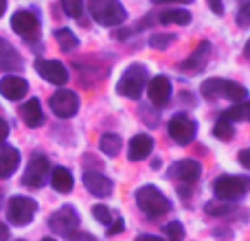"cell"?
I'll return each instance as SVG.
<instances>
[{"instance_id": "cell-1", "label": "cell", "mask_w": 250, "mask_h": 241, "mask_svg": "<svg viewBox=\"0 0 250 241\" xmlns=\"http://www.w3.org/2000/svg\"><path fill=\"white\" fill-rule=\"evenodd\" d=\"M207 99H229L233 103H239L248 97V90L242 86V83H235V81H229V79H220V77H211L202 83L200 88Z\"/></svg>"}, {"instance_id": "cell-2", "label": "cell", "mask_w": 250, "mask_h": 241, "mask_svg": "<svg viewBox=\"0 0 250 241\" xmlns=\"http://www.w3.org/2000/svg\"><path fill=\"white\" fill-rule=\"evenodd\" d=\"M136 204L147 217L156 220V217L165 215L171 211V202L163 195V191L156 189L154 184H145L136 191Z\"/></svg>"}, {"instance_id": "cell-3", "label": "cell", "mask_w": 250, "mask_h": 241, "mask_svg": "<svg viewBox=\"0 0 250 241\" xmlns=\"http://www.w3.org/2000/svg\"><path fill=\"white\" fill-rule=\"evenodd\" d=\"M88 7L101 26H121L127 20V11L119 0H88Z\"/></svg>"}, {"instance_id": "cell-4", "label": "cell", "mask_w": 250, "mask_h": 241, "mask_svg": "<svg viewBox=\"0 0 250 241\" xmlns=\"http://www.w3.org/2000/svg\"><path fill=\"white\" fill-rule=\"evenodd\" d=\"M147 77H149V70L143 64L127 66L117 83V92L121 97H127V99H138L147 86Z\"/></svg>"}, {"instance_id": "cell-5", "label": "cell", "mask_w": 250, "mask_h": 241, "mask_svg": "<svg viewBox=\"0 0 250 241\" xmlns=\"http://www.w3.org/2000/svg\"><path fill=\"white\" fill-rule=\"evenodd\" d=\"M248 191H250V178H246V176H222V178H217L215 184H213L215 198L226 200V202H233V200L242 198Z\"/></svg>"}, {"instance_id": "cell-6", "label": "cell", "mask_w": 250, "mask_h": 241, "mask_svg": "<svg viewBox=\"0 0 250 241\" xmlns=\"http://www.w3.org/2000/svg\"><path fill=\"white\" fill-rule=\"evenodd\" d=\"M35 211H38V202L26 195H13L7 204V217L13 226H26L33 221Z\"/></svg>"}, {"instance_id": "cell-7", "label": "cell", "mask_w": 250, "mask_h": 241, "mask_svg": "<svg viewBox=\"0 0 250 241\" xmlns=\"http://www.w3.org/2000/svg\"><path fill=\"white\" fill-rule=\"evenodd\" d=\"M167 132L178 145H189V142H193L195 134H198V125H195V120L191 117H187V114L180 112V114L169 119Z\"/></svg>"}, {"instance_id": "cell-8", "label": "cell", "mask_w": 250, "mask_h": 241, "mask_svg": "<svg viewBox=\"0 0 250 241\" xmlns=\"http://www.w3.org/2000/svg\"><path fill=\"white\" fill-rule=\"evenodd\" d=\"M48 226H51L53 233L62 235V237H70L79 226V215L73 206H62L60 211H55L48 217Z\"/></svg>"}, {"instance_id": "cell-9", "label": "cell", "mask_w": 250, "mask_h": 241, "mask_svg": "<svg viewBox=\"0 0 250 241\" xmlns=\"http://www.w3.org/2000/svg\"><path fill=\"white\" fill-rule=\"evenodd\" d=\"M48 176H51V162H48L46 156L38 154L31 158L22 182H24L26 186H31V189H40V186H44V182L48 180Z\"/></svg>"}, {"instance_id": "cell-10", "label": "cell", "mask_w": 250, "mask_h": 241, "mask_svg": "<svg viewBox=\"0 0 250 241\" xmlns=\"http://www.w3.org/2000/svg\"><path fill=\"white\" fill-rule=\"evenodd\" d=\"M35 70L44 81L53 83V86H64L68 81V70L57 60H42L40 57V60H35Z\"/></svg>"}, {"instance_id": "cell-11", "label": "cell", "mask_w": 250, "mask_h": 241, "mask_svg": "<svg viewBox=\"0 0 250 241\" xmlns=\"http://www.w3.org/2000/svg\"><path fill=\"white\" fill-rule=\"evenodd\" d=\"M51 110L55 117L60 119H70L77 114L79 110V97L75 95L73 90H57L55 95L51 97Z\"/></svg>"}, {"instance_id": "cell-12", "label": "cell", "mask_w": 250, "mask_h": 241, "mask_svg": "<svg viewBox=\"0 0 250 241\" xmlns=\"http://www.w3.org/2000/svg\"><path fill=\"white\" fill-rule=\"evenodd\" d=\"M200 173H202L200 162H198V160H191V158L178 160V162H173L171 167L167 169V176L169 178L182 180L185 184H193V182H198L200 180Z\"/></svg>"}, {"instance_id": "cell-13", "label": "cell", "mask_w": 250, "mask_h": 241, "mask_svg": "<svg viewBox=\"0 0 250 241\" xmlns=\"http://www.w3.org/2000/svg\"><path fill=\"white\" fill-rule=\"evenodd\" d=\"M147 95L154 108H165L171 99V81L165 75H156L149 83H147Z\"/></svg>"}, {"instance_id": "cell-14", "label": "cell", "mask_w": 250, "mask_h": 241, "mask_svg": "<svg viewBox=\"0 0 250 241\" xmlns=\"http://www.w3.org/2000/svg\"><path fill=\"white\" fill-rule=\"evenodd\" d=\"M83 186H86L95 198H110V195H112V189H114L112 180L105 178L104 173H99V171L83 173Z\"/></svg>"}, {"instance_id": "cell-15", "label": "cell", "mask_w": 250, "mask_h": 241, "mask_svg": "<svg viewBox=\"0 0 250 241\" xmlns=\"http://www.w3.org/2000/svg\"><path fill=\"white\" fill-rule=\"evenodd\" d=\"M208 60H211V44L200 42L198 46H195V51L180 64V68L185 70V73H189V75H195L208 64Z\"/></svg>"}, {"instance_id": "cell-16", "label": "cell", "mask_w": 250, "mask_h": 241, "mask_svg": "<svg viewBox=\"0 0 250 241\" xmlns=\"http://www.w3.org/2000/svg\"><path fill=\"white\" fill-rule=\"evenodd\" d=\"M11 29L16 31L18 35H24V38H31V35L38 33L40 29V20L33 11H16L11 18Z\"/></svg>"}, {"instance_id": "cell-17", "label": "cell", "mask_w": 250, "mask_h": 241, "mask_svg": "<svg viewBox=\"0 0 250 241\" xmlns=\"http://www.w3.org/2000/svg\"><path fill=\"white\" fill-rule=\"evenodd\" d=\"M29 92V83L18 75H7L0 79V95L9 101H20Z\"/></svg>"}, {"instance_id": "cell-18", "label": "cell", "mask_w": 250, "mask_h": 241, "mask_svg": "<svg viewBox=\"0 0 250 241\" xmlns=\"http://www.w3.org/2000/svg\"><path fill=\"white\" fill-rule=\"evenodd\" d=\"M151 151H154V138H151L149 134H136V136L129 141L127 158L132 160V162H141Z\"/></svg>"}, {"instance_id": "cell-19", "label": "cell", "mask_w": 250, "mask_h": 241, "mask_svg": "<svg viewBox=\"0 0 250 241\" xmlns=\"http://www.w3.org/2000/svg\"><path fill=\"white\" fill-rule=\"evenodd\" d=\"M20 164V151L11 145L0 142V180L9 178Z\"/></svg>"}, {"instance_id": "cell-20", "label": "cell", "mask_w": 250, "mask_h": 241, "mask_svg": "<svg viewBox=\"0 0 250 241\" xmlns=\"http://www.w3.org/2000/svg\"><path fill=\"white\" fill-rule=\"evenodd\" d=\"M22 68V57L18 55V51L7 42V40L0 38V70H20Z\"/></svg>"}, {"instance_id": "cell-21", "label": "cell", "mask_w": 250, "mask_h": 241, "mask_svg": "<svg viewBox=\"0 0 250 241\" xmlns=\"http://www.w3.org/2000/svg\"><path fill=\"white\" fill-rule=\"evenodd\" d=\"M20 117L29 127H40L44 123V112L40 108V99H29L24 105L20 108Z\"/></svg>"}, {"instance_id": "cell-22", "label": "cell", "mask_w": 250, "mask_h": 241, "mask_svg": "<svg viewBox=\"0 0 250 241\" xmlns=\"http://www.w3.org/2000/svg\"><path fill=\"white\" fill-rule=\"evenodd\" d=\"M51 184L57 193H70V191H73V184H75L73 173H70L66 167H55L51 171Z\"/></svg>"}, {"instance_id": "cell-23", "label": "cell", "mask_w": 250, "mask_h": 241, "mask_svg": "<svg viewBox=\"0 0 250 241\" xmlns=\"http://www.w3.org/2000/svg\"><path fill=\"white\" fill-rule=\"evenodd\" d=\"M191 20H193L191 11H187V9H182V7L165 9V11L160 13V22H163V24H180V26H187V24H191Z\"/></svg>"}, {"instance_id": "cell-24", "label": "cell", "mask_w": 250, "mask_h": 241, "mask_svg": "<svg viewBox=\"0 0 250 241\" xmlns=\"http://www.w3.org/2000/svg\"><path fill=\"white\" fill-rule=\"evenodd\" d=\"M222 117L229 119L230 123H239V120H250V101H244V103H235L233 108L224 110Z\"/></svg>"}, {"instance_id": "cell-25", "label": "cell", "mask_w": 250, "mask_h": 241, "mask_svg": "<svg viewBox=\"0 0 250 241\" xmlns=\"http://www.w3.org/2000/svg\"><path fill=\"white\" fill-rule=\"evenodd\" d=\"M121 142L123 141H121L119 134H110V132L99 138V147L105 156H117L119 151H121Z\"/></svg>"}, {"instance_id": "cell-26", "label": "cell", "mask_w": 250, "mask_h": 241, "mask_svg": "<svg viewBox=\"0 0 250 241\" xmlns=\"http://www.w3.org/2000/svg\"><path fill=\"white\" fill-rule=\"evenodd\" d=\"M55 40H57V46H60L64 53H68V51H73V48H77V44H79L77 35H75L70 29H57V31H55Z\"/></svg>"}, {"instance_id": "cell-27", "label": "cell", "mask_w": 250, "mask_h": 241, "mask_svg": "<svg viewBox=\"0 0 250 241\" xmlns=\"http://www.w3.org/2000/svg\"><path fill=\"white\" fill-rule=\"evenodd\" d=\"M213 136H217L220 141H230V138L235 136V123H230L229 119L220 117L215 123V127H213Z\"/></svg>"}, {"instance_id": "cell-28", "label": "cell", "mask_w": 250, "mask_h": 241, "mask_svg": "<svg viewBox=\"0 0 250 241\" xmlns=\"http://www.w3.org/2000/svg\"><path fill=\"white\" fill-rule=\"evenodd\" d=\"M204 211L208 213V215L213 217H224L229 215V213H233V206L230 204H226V200H213V202H208L207 206H204Z\"/></svg>"}, {"instance_id": "cell-29", "label": "cell", "mask_w": 250, "mask_h": 241, "mask_svg": "<svg viewBox=\"0 0 250 241\" xmlns=\"http://www.w3.org/2000/svg\"><path fill=\"white\" fill-rule=\"evenodd\" d=\"M92 217H95L99 224H104V226H110L114 221V213L110 211L108 206H104V204H97V206H92Z\"/></svg>"}, {"instance_id": "cell-30", "label": "cell", "mask_w": 250, "mask_h": 241, "mask_svg": "<svg viewBox=\"0 0 250 241\" xmlns=\"http://www.w3.org/2000/svg\"><path fill=\"white\" fill-rule=\"evenodd\" d=\"M62 9L66 11V16L70 18H82L83 13V0H60Z\"/></svg>"}, {"instance_id": "cell-31", "label": "cell", "mask_w": 250, "mask_h": 241, "mask_svg": "<svg viewBox=\"0 0 250 241\" xmlns=\"http://www.w3.org/2000/svg\"><path fill=\"white\" fill-rule=\"evenodd\" d=\"M165 237L167 241H182L185 239V228H182L180 221H169L165 226Z\"/></svg>"}, {"instance_id": "cell-32", "label": "cell", "mask_w": 250, "mask_h": 241, "mask_svg": "<svg viewBox=\"0 0 250 241\" xmlns=\"http://www.w3.org/2000/svg\"><path fill=\"white\" fill-rule=\"evenodd\" d=\"M173 40H176V35H171V33H165V35L158 33V35H154V38H149V46L160 48V51H163V48H167Z\"/></svg>"}, {"instance_id": "cell-33", "label": "cell", "mask_w": 250, "mask_h": 241, "mask_svg": "<svg viewBox=\"0 0 250 241\" xmlns=\"http://www.w3.org/2000/svg\"><path fill=\"white\" fill-rule=\"evenodd\" d=\"M237 22H239V26H250V2H246L242 7V11H239V16H237Z\"/></svg>"}, {"instance_id": "cell-34", "label": "cell", "mask_w": 250, "mask_h": 241, "mask_svg": "<svg viewBox=\"0 0 250 241\" xmlns=\"http://www.w3.org/2000/svg\"><path fill=\"white\" fill-rule=\"evenodd\" d=\"M123 220H121V217H114V221H112V224H110V230H108V235H119V233H121V230H123Z\"/></svg>"}, {"instance_id": "cell-35", "label": "cell", "mask_w": 250, "mask_h": 241, "mask_svg": "<svg viewBox=\"0 0 250 241\" xmlns=\"http://www.w3.org/2000/svg\"><path fill=\"white\" fill-rule=\"evenodd\" d=\"M239 162H242V167H246V169H250V147L248 149H242L239 151Z\"/></svg>"}, {"instance_id": "cell-36", "label": "cell", "mask_w": 250, "mask_h": 241, "mask_svg": "<svg viewBox=\"0 0 250 241\" xmlns=\"http://www.w3.org/2000/svg\"><path fill=\"white\" fill-rule=\"evenodd\" d=\"M7 136H9V125L4 119H0V142L7 141Z\"/></svg>"}, {"instance_id": "cell-37", "label": "cell", "mask_w": 250, "mask_h": 241, "mask_svg": "<svg viewBox=\"0 0 250 241\" xmlns=\"http://www.w3.org/2000/svg\"><path fill=\"white\" fill-rule=\"evenodd\" d=\"M70 241H97V239L88 233H77V235H70Z\"/></svg>"}, {"instance_id": "cell-38", "label": "cell", "mask_w": 250, "mask_h": 241, "mask_svg": "<svg viewBox=\"0 0 250 241\" xmlns=\"http://www.w3.org/2000/svg\"><path fill=\"white\" fill-rule=\"evenodd\" d=\"M211 2V9L217 13V16H222L224 13V7H222V0H208Z\"/></svg>"}, {"instance_id": "cell-39", "label": "cell", "mask_w": 250, "mask_h": 241, "mask_svg": "<svg viewBox=\"0 0 250 241\" xmlns=\"http://www.w3.org/2000/svg\"><path fill=\"white\" fill-rule=\"evenodd\" d=\"M7 239H9V228L0 221V241H7Z\"/></svg>"}, {"instance_id": "cell-40", "label": "cell", "mask_w": 250, "mask_h": 241, "mask_svg": "<svg viewBox=\"0 0 250 241\" xmlns=\"http://www.w3.org/2000/svg\"><path fill=\"white\" fill-rule=\"evenodd\" d=\"M136 241H165V239L156 237V235H141V237H136Z\"/></svg>"}, {"instance_id": "cell-41", "label": "cell", "mask_w": 250, "mask_h": 241, "mask_svg": "<svg viewBox=\"0 0 250 241\" xmlns=\"http://www.w3.org/2000/svg\"><path fill=\"white\" fill-rule=\"evenodd\" d=\"M156 4H163V2H193V0H154Z\"/></svg>"}, {"instance_id": "cell-42", "label": "cell", "mask_w": 250, "mask_h": 241, "mask_svg": "<svg viewBox=\"0 0 250 241\" xmlns=\"http://www.w3.org/2000/svg\"><path fill=\"white\" fill-rule=\"evenodd\" d=\"M7 11V0H0V16Z\"/></svg>"}, {"instance_id": "cell-43", "label": "cell", "mask_w": 250, "mask_h": 241, "mask_svg": "<svg viewBox=\"0 0 250 241\" xmlns=\"http://www.w3.org/2000/svg\"><path fill=\"white\" fill-rule=\"evenodd\" d=\"M244 55H246V57H250V40L246 42V46H244Z\"/></svg>"}, {"instance_id": "cell-44", "label": "cell", "mask_w": 250, "mask_h": 241, "mask_svg": "<svg viewBox=\"0 0 250 241\" xmlns=\"http://www.w3.org/2000/svg\"><path fill=\"white\" fill-rule=\"evenodd\" d=\"M151 167H154V169H160V160H158V158H156V160H154V162H151Z\"/></svg>"}, {"instance_id": "cell-45", "label": "cell", "mask_w": 250, "mask_h": 241, "mask_svg": "<svg viewBox=\"0 0 250 241\" xmlns=\"http://www.w3.org/2000/svg\"><path fill=\"white\" fill-rule=\"evenodd\" d=\"M42 241H55V239H51V237H44Z\"/></svg>"}, {"instance_id": "cell-46", "label": "cell", "mask_w": 250, "mask_h": 241, "mask_svg": "<svg viewBox=\"0 0 250 241\" xmlns=\"http://www.w3.org/2000/svg\"><path fill=\"white\" fill-rule=\"evenodd\" d=\"M18 241H22V239H18Z\"/></svg>"}]
</instances>
